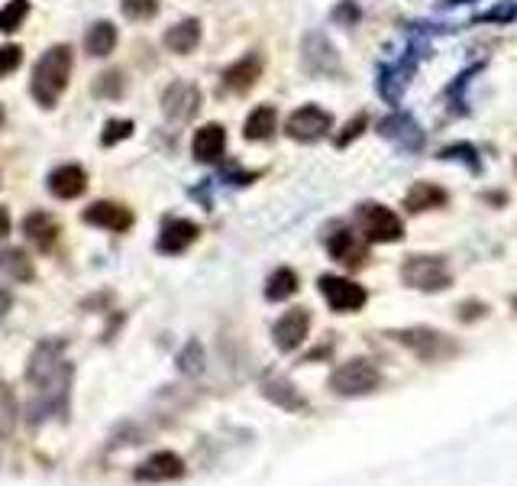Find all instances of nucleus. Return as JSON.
I'll return each instance as SVG.
<instances>
[{"mask_svg":"<svg viewBox=\"0 0 517 486\" xmlns=\"http://www.w3.org/2000/svg\"><path fill=\"white\" fill-rule=\"evenodd\" d=\"M123 72H104V75H97V81H95V95L97 97H120L123 95Z\"/></svg>","mask_w":517,"mask_h":486,"instance_id":"obj_29","label":"nucleus"},{"mask_svg":"<svg viewBox=\"0 0 517 486\" xmlns=\"http://www.w3.org/2000/svg\"><path fill=\"white\" fill-rule=\"evenodd\" d=\"M191 152H195L197 162H220L223 152H227V133L220 124H207L195 133L191 140Z\"/></svg>","mask_w":517,"mask_h":486,"instance_id":"obj_16","label":"nucleus"},{"mask_svg":"<svg viewBox=\"0 0 517 486\" xmlns=\"http://www.w3.org/2000/svg\"><path fill=\"white\" fill-rule=\"evenodd\" d=\"M185 477V461L175 451H156L133 471L136 483H168Z\"/></svg>","mask_w":517,"mask_h":486,"instance_id":"obj_9","label":"nucleus"},{"mask_svg":"<svg viewBox=\"0 0 517 486\" xmlns=\"http://www.w3.org/2000/svg\"><path fill=\"white\" fill-rule=\"evenodd\" d=\"M197 42H201V23L197 20H181V23H175L172 30L165 32V49L175 52V56L195 52Z\"/></svg>","mask_w":517,"mask_h":486,"instance_id":"obj_19","label":"nucleus"},{"mask_svg":"<svg viewBox=\"0 0 517 486\" xmlns=\"http://www.w3.org/2000/svg\"><path fill=\"white\" fill-rule=\"evenodd\" d=\"M366 127H368V117H366V114H359V117H353V120H349V124H346V133H340V136H337V146L353 143L356 136H359Z\"/></svg>","mask_w":517,"mask_h":486,"instance_id":"obj_33","label":"nucleus"},{"mask_svg":"<svg viewBox=\"0 0 517 486\" xmlns=\"http://www.w3.org/2000/svg\"><path fill=\"white\" fill-rule=\"evenodd\" d=\"M113 46H117V26L107 23V20H101V23H95L91 30H87L85 36V52L87 56H110L113 52Z\"/></svg>","mask_w":517,"mask_h":486,"instance_id":"obj_23","label":"nucleus"},{"mask_svg":"<svg viewBox=\"0 0 517 486\" xmlns=\"http://www.w3.org/2000/svg\"><path fill=\"white\" fill-rule=\"evenodd\" d=\"M359 221H362V237L368 243H395V240L404 237L401 217L385 205H362Z\"/></svg>","mask_w":517,"mask_h":486,"instance_id":"obj_6","label":"nucleus"},{"mask_svg":"<svg viewBox=\"0 0 517 486\" xmlns=\"http://www.w3.org/2000/svg\"><path fill=\"white\" fill-rule=\"evenodd\" d=\"M401 282L421 292H443L453 282L447 256H408L401 266Z\"/></svg>","mask_w":517,"mask_h":486,"instance_id":"obj_5","label":"nucleus"},{"mask_svg":"<svg viewBox=\"0 0 517 486\" xmlns=\"http://www.w3.org/2000/svg\"><path fill=\"white\" fill-rule=\"evenodd\" d=\"M71 78V49L65 42L46 49L32 69V97L40 107H55Z\"/></svg>","mask_w":517,"mask_h":486,"instance_id":"obj_2","label":"nucleus"},{"mask_svg":"<svg viewBox=\"0 0 517 486\" xmlns=\"http://www.w3.org/2000/svg\"><path fill=\"white\" fill-rule=\"evenodd\" d=\"M23 234L36 247L49 250L55 243V237H59V224H55L52 215H46V211H32V215L23 217Z\"/></svg>","mask_w":517,"mask_h":486,"instance_id":"obj_21","label":"nucleus"},{"mask_svg":"<svg viewBox=\"0 0 517 486\" xmlns=\"http://www.w3.org/2000/svg\"><path fill=\"white\" fill-rule=\"evenodd\" d=\"M262 399H268L272 406L285 408V412H307V399L301 396V390L285 376H266L262 386H258Z\"/></svg>","mask_w":517,"mask_h":486,"instance_id":"obj_12","label":"nucleus"},{"mask_svg":"<svg viewBox=\"0 0 517 486\" xmlns=\"http://www.w3.org/2000/svg\"><path fill=\"white\" fill-rule=\"evenodd\" d=\"M392 341H398L401 347H408L414 357H421L423 363H437V360H447L459 353V344L453 337H447L437 327H398L392 331Z\"/></svg>","mask_w":517,"mask_h":486,"instance_id":"obj_4","label":"nucleus"},{"mask_svg":"<svg viewBox=\"0 0 517 486\" xmlns=\"http://www.w3.org/2000/svg\"><path fill=\"white\" fill-rule=\"evenodd\" d=\"M204 347H201V341H188L185 344V351L178 353V370L181 373H188V376H197V373H204Z\"/></svg>","mask_w":517,"mask_h":486,"instance_id":"obj_27","label":"nucleus"},{"mask_svg":"<svg viewBox=\"0 0 517 486\" xmlns=\"http://www.w3.org/2000/svg\"><path fill=\"white\" fill-rule=\"evenodd\" d=\"M197 107H201V91H197L195 85H188V81H175L172 88L162 95L165 117L175 120V124L191 120L197 114Z\"/></svg>","mask_w":517,"mask_h":486,"instance_id":"obj_11","label":"nucleus"},{"mask_svg":"<svg viewBox=\"0 0 517 486\" xmlns=\"http://www.w3.org/2000/svg\"><path fill=\"white\" fill-rule=\"evenodd\" d=\"M197 240V224L188 221V217H168L162 224V234H159V243L156 247L168 256H178L191 247Z\"/></svg>","mask_w":517,"mask_h":486,"instance_id":"obj_13","label":"nucleus"},{"mask_svg":"<svg viewBox=\"0 0 517 486\" xmlns=\"http://www.w3.org/2000/svg\"><path fill=\"white\" fill-rule=\"evenodd\" d=\"M20 62H23V49L16 46V42H10V46H0V78H7L10 72H16V69H20Z\"/></svg>","mask_w":517,"mask_h":486,"instance_id":"obj_30","label":"nucleus"},{"mask_svg":"<svg viewBox=\"0 0 517 486\" xmlns=\"http://www.w3.org/2000/svg\"><path fill=\"white\" fill-rule=\"evenodd\" d=\"M0 120H4V111H0Z\"/></svg>","mask_w":517,"mask_h":486,"instance_id":"obj_37","label":"nucleus"},{"mask_svg":"<svg viewBox=\"0 0 517 486\" xmlns=\"http://www.w3.org/2000/svg\"><path fill=\"white\" fill-rule=\"evenodd\" d=\"M133 136V120H107L104 124V133H101V143L104 146H117L123 140Z\"/></svg>","mask_w":517,"mask_h":486,"instance_id":"obj_28","label":"nucleus"},{"mask_svg":"<svg viewBox=\"0 0 517 486\" xmlns=\"http://www.w3.org/2000/svg\"><path fill=\"white\" fill-rule=\"evenodd\" d=\"M30 16V0H10L7 7H0V32H16Z\"/></svg>","mask_w":517,"mask_h":486,"instance_id":"obj_26","label":"nucleus"},{"mask_svg":"<svg viewBox=\"0 0 517 486\" xmlns=\"http://www.w3.org/2000/svg\"><path fill=\"white\" fill-rule=\"evenodd\" d=\"M295 292H298V272L288 270V266H278L266 282V298L268 302H285Z\"/></svg>","mask_w":517,"mask_h":486,"instance_id":"obj_24","label":"nucleus"},{"mask_svg":"<svg viewBox=\"0 0 517 486\" xmlns=\"http://www.w3.org/2000/svg\"><path fill=\"white\" fill-rule=\"evenodd\" d=\"M10 308H14V295H10L7 289L0 286V321L7 318V311H10Z\"/></svg>","mask_w":517,"mask_h":486,"instance_id":"obj_35","label":"nucleus"},{"mask_svg":"<svg viewBox=\"0 0 517 486\" xmlns=\"http://www.w3.org/2000/svg\"><path fill=\"white\" fill-rule=\"evenodd\" d=\"M307 335H311V311H307V308L285 311L282 318L275 321V327H272L275 347H278L282 353L298 351L301 344L307 341Z\"/></svg>","mask_w":517,"mask_h":486,"instance_id":"obj_8","label":"nucleus"},{"mask_svg":"<svg viewBox=\"0 0 517 486\" xmlns=\"http://www.w3.org/2000/svg\"><path fill=\"white\" fill-rule=\"evenodd\" d=\"M87 188V172L81 166H59L55 172H49V192L55 195V198H78V195H85Z\"/></svg>","mask_w":517,"mask_h":486,"instance_id":"obj_17","label":"nucleus"},{"mask_svg":"<svg viewBox=\"0 0 517 486\" xmlns=\"http://www.w3.org/2000/svg\"><path fill=\"white\" fill-rule=\"evenodd\" d=\"M447 201H449L447 192H443L440 185L417 182L408 192V198H404V207H408V211H433V207H443Z\"/></svg>","mask_w":517,"mask_h":486,"instance_id":"obj_22","label":"nucleus"},{"mask_svg":"<svg viewBox=\"0 0 517 486\" xmlns=\"http://www.w3.org/2000/svg\"><path fill=\"white\" fill-rule=\"evenodd\" d=\"M330 392L333 396H343V399H359V396H368V392H376L382 386V373L372 360H346L340 363L327 380Z\"/></svg>","mask_w":517,"mask_h":486,"instance_id":"obj_3","label":"nucleus"},{"mask_svg":"<svg viewBox=\"0 0 517 486\" xmlns=\"http://www.w3.org/2000/svg\"><path fill=\"white\" fill-rule=\"evenodd\" d=\"M262 78V56L258 52H249L246 59H240L236 65H230L227 72H223V85H227L230 91H249L256 81Z\"/></svg>","mask_w":517,"mask_h":486,"instance_id":"obj_18","label":"nucleus"},{"mask_svg":"<svg viewBox=\"0 0 517 486\" xmlns=\"http://www.w3.org/2000/svg\"><path fill=\"white\" fill-rule=\"evenodd\" d=\"M10 422H14V396H10L7 383L0 380V428L7 431Z\"/></svg>","mask_w":517,"mask_h":486,"instance_id":"obj_32","label":"nucleus"},{"mask_svg":"<svg viewBox=\"0 0 517 486\" xmlns=\"http://www.w3.org/2000/svg\"><path fill=\"white\" fill-rule=\"evenodd\" d=\"M321 295L327 298V305L340 315H349V311H359L368 302V292L353 280H343V276H321Z\"/></svg>","mask_w":517,"mask_h":486,"instance_id":"obj_7","label":"nucleus"},{"mask_svg":"<svg viewBox=\"0 0 517 486\" xmlns=\"http://www.w3.org/2000/svg\"><path fill=\"white\" fill-rule=\"evenodd\" d=\"M456 311H459V321H478V318H485L488 305H482V302H463Z\"/></svg>","mask_w":517,"mask_h":486,"instance_id":"obj_34","label":"nucleus"},{"mask_svg":"<svg viewBox=\"0 0 517 486\" xmlns=\"http://www.w3.org/2000/svg\"><path fill=\"white\" fill-rule=\"evenodd\" d=\"M0 276H4V280H14V282L36 280V270H32V260L26 256V250H20V247L0 250Z\"/></svg>","mask_w":517,"mask_h":486,"instance_id":"obj_20","label":"nucleus"},{"mask_svg":"<svg viewBox=\"0 0 517 486\" xmlns=\"http://www.w3.org/2000/svg\"><path fill=\"white\" fill-rule=\"evenodd\" d=\"M10 234V215H7V207H0V237H7Z\"/></svg>","mask_w":517,"mask_h":486,"instance_id":"obj_36","label":"nucleus"},{"mask_svg":"<svg viewBox=\"0 0 517 486\" xmlns=\"http://www.w3.org/2000/svg\"><path fill=\"white\" fill-rule=\"evenodd\" d=\"M327 130H330V114L321 111V107H313V104H307V107H298V111L291 114L285 133H288L291 140H301V143H313V140H321Z\"/></svg>","mask_w":517,"mask_h":486,"instance_id":"obj_10","label":"nucleus"},{"mask_svg":"<svg viewBox=\"0 0 517 486\" xmlns=\"http://www.w3.org/2000/svg\"><path fill=\"white\" fill-rule=\"evenodd\" d=\"M366 243L368 240L356 237L353 231H337V234H330L327 237V253L333 256L337 263H346V266H353V270H359L368 256Z\"/></svg>","mask_w":517,"mask_h":486,"instance_id":"obj_15","label":"nucleus"},{"mask_svg":"<svg viewBox=\"0 0 517 486\" xmlns=\"http://www.w3.org/2000/svg\"><path fill=\"white\" fill-rule=\"evenodd\" d=\"M123 14L130 20H150L159 14V0H123Z\"/></svg>","mask_w":517,"mask_h":486,"instance_id":"obj_31","label":"nucleus"},{"mask_svg":"<svg viewBox=\"0 0 517 486\" xmlns=\"http://www.w3.org/2000/svg\"><path fill=\"white\" fill-rule=\"evenodd\" d=\"M71 360L65 357L62 341H42L30 353L26 363V380L40 396V408L46 415L65 412L68 408V390H71Z\"/></svg>","mask_w":517,"mask_h":486,"instance_id":"obj_1","label":"nucleus"},{"mask_svg":"<svg viewBox=\"0 0 517 486\" xmlns=\"http://www.w3.org/2000/svg\"><path fill=\"white\" fill-rule=\"evenodd\" d=\"M85 221L95 224V227H104V231L123 234L133 227V211L117 201H95V205L85 211Z\"/></svg>","mask_w":517,"mask_h":486,"instance_id":"obj_14","label":"nucleus"},{"mask_svg":"<svg viewBox=\"0 0 517 486\" xmlns=\"http://www.w3.org/2000/svg\"><path fill=\"white\" fill-rule=\"evenodd\" d=\"M246 140L258 143V140H268L275 133V107H256V111L246 117V127H243Z\"/></svg>","mask_w":517,"mask_h":486,"instance_id":"obj_25","label":"nucleus"}]
</instances>
